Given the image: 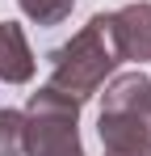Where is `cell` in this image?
<instances>
[{
	"mask_svg": "<svg viewBox=\"0 0 151 156\" xmlns=\"http://www.w3.org/2000/svg\"><path fill=\"white\" fill-rule=\"evenodd\" d=\"M113 68H118V55L105 38L101 13L84 30H76L63 47L50 51V84L72 93L76 101H88L92 93H101V84L113 76Z\"/></svg>",
	"mask_w": 151,
	"mask_h": 156,
	"instance_id": "7a4b0ae2",
	"label": "cell"
},
{
	"mask_svg": "<svg viewBox=\"0 0 151 156\" xmlns=\"http://www.w3.org/2000/svg\"><path fill=\"white\" fill-rule=\"evenodd\" d=\"M17 9H21L34 26H59V21L72 17L76 0H17Z\"/></svg>",
	"mask_w": 151,
	"mask_h": 156,
	"instance_id": "8992f818",
	"label": "cell"
},
{
	"mask_svg": "<svg viewBox=\"0 0 151 156\" xmlns=\"http://www.w3.org/2000/svg\"><path fill=\"white\" fill-rule=\"evenodd\" d=\"M105 21V38L118 55V63H147L151 59V0H134L118 13H101Z\"/></svg>",
	"mask_w": 151,
	"mask_h": 156,
	"instance_id": "277c9868",
	"label": "cell"
},
{
	"mask_svg": "<svg viewBox=\"0 0 151 156\" xmlns=\"http://www.w3.org/2000/svg\"><path fill=\"white\" fill-rule=\"evenodd\" d=\"M97 135L105 152L151 156V76L147 72H122L105 84Z\"/></svg>",
	"mask_w": 151,
	"mask_h": 156,
	"instance_id": "6da1fadb",
	"label": "cell"
},
{
	"mask_svg": "<svg viewBox=\"0 0 151 156\" xmlns=\"http://www.w3.org/2000/svg\"><path fill=\"white\" fill-rule=\"evenodd\" d=\"M34 68H38V59L29 51L21 26L0 21V84H29Z\"/></svg>",
	"mask_w": 151,
	"mask_h": 156,
	"instance_id": "5b68a950",
	"label": "cell"
},
{
	"mask_svg": "<svg viewBox=\"0 0 151 156\" xmlns=\"http://www.w3.org/2000/svg\"><path fill=\"white\" fill-rule=\"evenodd\" d=\"M0 156H25V114L0 110Z\"/></svg>",
	"mask_w": 151,
	"mask_h": 156,
	"instance_id": "52a82bcc",
	"label": "cell"
},
{
	"mask_svg": "<svg viewBox=\"0 0 151 156\" xmlns=\"http://www.w3.org/2000/svg\"><path fill=\"white\" fill-rule=\"evenodd\" d=\"M80 105L72 93L55 89V84H42L38 93H29V105H25V156H84V144H80Z\"/></svg>",
	"mask_w": 151,
	"mask_h": 156,
	"instance_id": "3957f363",
	"label": "cell"
},
{
	"mask_svg": "<svg viewBox=\"0 0 151 156\" xmlns=\"http://www.w3.org/2000/svg\"><path fill=\"white\" fill-rule=\"evenodd\" d=\"M105 156H139V152H105Z\"/></svg>",
	"mask_w": 151,
	"mask_h": 156,
	"instance_id": "ba28073f",
	"label": "cell"
}]
</instances>
